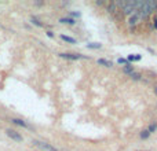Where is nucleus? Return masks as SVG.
<instances>
[{"label": "nucleus", "instance_id": "1", "mask_svg": "<svg viewBox=\"0 0 157 151\" xmlns=\"http://www.w3.org/2000/svg\"><path fill=\"white\" fill-rule=\"evenodd\" d=\"M33 144H35L36 147H39V149L41 150H46V151H58L55 147H52L50 143H46V142H40V140H33Z\"/></svg>", "mask_w": 157, "mask_h": 151}, {"label": "nucleus", "instance_id": "2", "mask_svg": "<svg viewBox=\"0 0 157 151\" xmlns=\"http://www.w3.org/2000/svg\"><path fill=\"white\" fill-rule=\"evenodd\" d=\"M6 133H7V136H8V138H11L13 140H15V142H22V136L19 135L17 131H14V129H7V131H6Z\"/></svg>", "mask_w": 157, "mask_h": 151}, {"label": "nucleus", "instance_id": "3", "mask_svg": "<svg viewBox=\"0 0 157 151\" xmlns=\"http://www.w3.org/2000/svg\"><path fill=\"white\" fill-rule=\"evenodd\" d=\"M61 58H65V59H80V58H83L81 55L78 54H65V52H62V54H59Z\"/></svg>", "mask_w": 157, "mask_h": 151}, {"label": "nucleus", "instance_id": "4", "mask_svg": "<svg viewBox=\"0 0 157 151\" xmlns=\"http://www.w3.org/2000/svg\"><path fill=\"white\" fill-rule=\"evenodd\" d=\"M138 19H139V13L132 14V15L130 17V19H128V25H130V26H135V25L138 24Z\"/></svg>", "mask_w": 157, "mask_h": 151}, {"label": "nucleus", "instance_id": "5", "mask_svg": "<svg viewBox=\"0 0 157 151\" xmlns=\"http://www.w3.org/2000/svg\"><path fill=\"white\" fill-rule=\"evenodd\" d=\"M11 122H14L15 125H19V127L28 128V124H26V122H24L22 120H19V118H13V120H11Z\"/></svg>", "mask_w": 157, "mask_h": 151}, {"label": "nucleus", "instance_id": "6", "mask_svg": "<svg viewBox=\"0 0 157 151\" xmlns=\"http://www.w3.org/2000/svg\"><path fill=\"white\" fill-rule=\"evenodd\" d=\"M61 39H62L63 41H66V43H72V44H76V40H75L73 37H69V36H65V35H61Z\"/></svg>", "mask_w": 157, "mask_h": 151}, {"label": "nucleus", "instance_id": "7", "mask_svg": "<svg viewBox=\"0 0 157 151\" xmlns=\"http://www.w3.org/2000/svg\"><path fill=\"white\" fill-rule=\"evenodd\" d=\"M59 22H62V24H66V25H73L75 24V19L73 18H61Z\"/></svg>", "mask_w": 157, "mask_h": 151}, {"label": "nucleus", "instance_id": "8", "mask_svg": "<svg viewBox=\"0 0 157 151\" xmlns=\"http://www.w3.org/2000/svg\"><path fill=\"white\" fill-rule=\"evenodd\" d=\"M123 70H124V73H127V74L134 73V72H132V66H131L130 63H127V65L124 66V69H123Z\"/></svg>", "mask_w": 157, "mask_h": 151}, {"label": "nucleus", "instance_id": "9", "mask_svg": "<svg viewBox=\"0 0 157 151\" xmlns=\"http://www.w3.org/2000/svg\"><path fill=\"white\" fill-rule=\"evenodd\" d=\"M98 63H99V65H105V66H108V68L113 66V63L109 62V61H106V59H99V61H98Z\"/></svg>", "mask_w": 157, "mask_h": 151}, {"label": "nucleus", "instance_id": "10", "mask_svg": "<svg viewBox=\"0 0 157 151\" xmlns=\"http://www.w3.org/2000/svg\"><path fill=\"white\" fill-rule=\"evenodd\" d=\"M149 135H150V133H149V131H147V129H145V131H142V133H141V138H142V139H147V138H149Z\"/></svg>", "mask_w": 157, "mask_h": 151}, {"label": "nucleus", "instance_id": "11", "mask_svg": "<svg viewBox=\"0 0 157 151\" xmlns=\"http://www.w3.org/2000/svg\"><path fill=\"white\" fill-rule=\"evenodd\" d=\"M87 47H88V48H101V44L99 43H90Z\"/></svg>", "mask_w": 157, "mask_h": 151}, {"label": "nucleus", "instance_id": "12", "mask_svg": "<svg viewBox=\"0 0 157 151\" xmlns=\"http://www.w3.org/2000/svg\"><path fill=\"white\" fill-rule=\"evenodd\" d=\"M32 22L36 25V26H43V24H41V22L39 21L37 18H35V17H33V18H32Z\"/></svg>", "mask_w": 157, "mask_h": 151}, {"label": "nucleus", "instance_id": "13", "mask_svg": "<svg viewBox=\"0 0 157 151\" xmlns=\"http://www.w3.org/2000/svg\"><path fill=\"white\" fill-rule=\"evenodd\" d=\"M156 129H157V124H153V125H150L147 131H149V133H152V132H155Z\"/></svg>", "mask_w": 157, "mask_h": 151}, {"label": "nucleus", "instance_id": "14", "mask_svg": "<svg viewBox=\"0 0 157 151\" xmlns=\"http://www.w3.org/2000/svg\"><path fill=\"white\" fill-rule=\"evenodd\" d=\"M130 76L134 78V80H139V78H141V76H139V74H136V73H131Z\"/></svg>", "mask_w": 157, "mask_h": 151}, {"label": "nucleus", "instance_id": "15", "mask_svg": "<svg viewBox=\"0 0 157 151\" xmlns=\"http://www.w3.org/2000/svg\"><path fill=\"white\" fill-rule=\"evenodd\" d=\"M119 63H121V65H127V59H123V58H120Z\"/></svg>", "mask_w": 157, "mask_h": 151}, {"label": "nucleus", "instance_id": "16", "mask_svg": "<svg viewBox=\"0 0 157 151\" xmlns=\"http://www.w3.org/2000/svg\"><path fill=\"white\" fill-rule=\"evenodd\" d=\"M71 15H73V17H76L77 18V17H80V13H77V11H73V13H72L71 11Z\"/></svg>", "mask_w": 157, "mask_h": 151}, {"label": "nucleus", "instance_id": "17", "mask_svg": "<svg viewBox=\"0 0 157 151\" xmlns=\"http://www.w3.org/2000/svg\"><path fill=\"white\" fill-rule=\"evenodd\" d=\"M134 61H141V55H134Z\"/></svg>", "mask_w": 157, "mask_h": 151}, {"label": "nucleus", "instance_id": "18", "mask_svg": "<svg viewBox=\"0 0 157 151\" xmlns=\"http://www.w3.org/2000/svg\"><path fill=\"white\" fill-rule=\"evenodd\" d=\"M128 61H130V62H132L134 61V55H128V58H127Z\"/></svg>", "mask_w": 157, "mask_h": 151}, {"label": "nucleus", "instance_id": "19", "mask_svg": "<svg viewBox=\"0 0 157 151\" xmlns=\"http://www.w3.org/2000/svg\"><path fill=\"white\" fill-rule=\"evenodd\" d=\"M47 36H48V37H54V33H52V32H47Z\"/></svg>", "mask_w": 157, "mask_h": 151}, {"label": "nucleus", "instance_id": "20", "mask_svg": "<svg viewBox=\"0 0 157 151\" xmlns=\"http://www.w3.org/2000/svg\"><path fill=\"white\" fill-rule=\"evenodd\" d=\"M155 92H156V95H157V87H156V88H155Z\"/></svg>", "mask_w": 157, "mask_h": 151}]
</instances>
